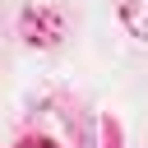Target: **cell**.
I'll use <instances>...</instances> for the list:
<instances>
[{
    "mask_svg": "<svg viewBox=\"0 0 148 148\" xmlns=\"http://www.w3.org/2000/svg\"><path fill=\"white\" fill-rule=\"evenodd\" d=\"M120 5V18L134 37H148V0H116Z\"/></svg>",
    "mask_w": 148,
    "mask_h": 148,
    "instance_id": "1",
    "label": "cell"
},
{
    "mask_svg": "<svg viewBox=\"0 0 148 148\" xmlns=\"http://www.w3.org/2000/svg\"><path fill=\"white\" fill-rule=\"evenodd\" d=\"M23 148H56V143H46V139H28Z\"/></svg>",
    "mask_w": 148,
    "mask_h": 148,
    "instance_id": "2",
    "label": "cell"
}]
</instances>
